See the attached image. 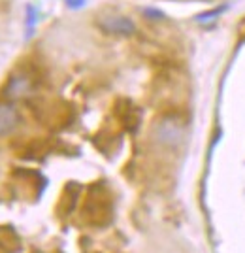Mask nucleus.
I'll return each mask as SVG.
<instances>
[{"mask_svg":"<svg viewBox=\"0 0 245 253\" xmlns=\"http://www.w3.org/2000/svg\"><path fill=\"white\" fill-rule=\"evenodd\" d=\"M83 217L89 225L104 227L113 217V201L109 191L102 183H95L87 191V199L83 204Z\"/></svg>","mask_w":245,"mask_h":253,"instance_id":"nucleus-1","label":"nucleus"},{"mask_svg":"<svg viewBox=\"0 0 245 253\" xmlns=\"http://www.w3.org/2000/svg\"><path fill=\"white\" fill-rule=\"evenodd\" d=\"M153 136L164 148H177L185 138V123L181 117L174 116V114L162 116L155 123Z\"/></svg>","mask_w":245,"mask_h":253,"instance_id":"nucleus-2","label":"nucleus"},{"mask_svg":"<svg viewBox=\"0 0 245 253\" xmlns=\"http://www.w3.org/2000/svg\"><path fill=\"white\" fill-rule=\"evenodd\" d=\"M96 25L100 31L109 34V36H132L136 32L134 21L127 15H119V13L100 15L96 19Z\"/></svg>","mask_w":245,"mask_h":253,"instance_id":"nucleus-3","label":"nucleus"},{"mask_svg":"<svg viewBox=\"0 0 245 253\" xmlns=\"http://www.w3.org/2000/svg\"><path fill=\"white\" fill-rule=\"evenodd\" d=\"M19 125V114L10 104H0V136L11 134Z\"/></svg>","mask_w":245,"mask_h":253,"instance_id":"nucleus-4","label":"nucleus"},{"mask_svg":"<svg viewBox=\"0 0 245 253\" xmlns=\"http://www.w3.org/2000/svg\"><path fill=\"white\" fill-rule=\"evenodd\" d=\"M0 248L8 253H17L21 250L19 234L13 227H0Z\"/></svg>","mask_w":245,"mask_h":253,"instance_id":"nucleus-5","label":"nucleus"},{"mask_svg":"<svg viewBox=\"0 0 245 253\" xmlns=\"http://www.w3.org/2000/svg\"><path fill=\"white\" fill-rule=\"evenodd\" d=\"M32 91V82L27 76H13L8 84V95L11 98H21Z\"/></svg>","mask_w":245,"mask_h":253,"instance_id":"nucleus-6","label":"nucleus"},{"mask_svg":"<svg viewBox=\"0 0 245 253\" xmlns=\"http://www.w3.org/2000/svg\"><path fill=\"white\" fill-rule=\"evenodd\" d=\"M143 13L149 17V19H164V13L162 11H159V10H153V8H147V10H143Z\"/></svg>","mask_w":245,"mask_h":253,"instance_id":"nucleus-7","label":"nucleus"},{"mask_svg":"<svg viewBox=\"0 0 245 253\" xmlns=\"http://www.w3.org/2000/svg\"><path fill=\"white\" fill-rule=\"evenodd\" d=\"M66 4H68L70 8L77 10V8H83V6H85V0H66Z\"/></svg>","mask_w":245,"mask_h":253,"instance_id":"nucleus-8","label":"nucleus"}]
</instances>
